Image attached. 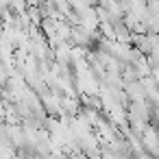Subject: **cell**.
I'll return each instance as SVG.
<instances>
[{"label":"cell","mask_w":159,"mask_h":159,"mask_svg":"<svg viewBox=\"0 0 159 159\" xmlns=\"http://www.w3.org/2000/svg\"><path fill=\"white\" fill-rule=\"evenodd\" d=\"M142 144L148 148V152H159V133L155 131V126H146L142 133Z\"/></svg>","instance_id":"obj_1"},{"label":"cell","mask_w":159,"mask_h":159,"mask_svg":"<svg viewBox=\"0 0 159 159\" xmlns=\"http://www.w3.org/2000/svg\"><path fill=\"white\" fill-rule=\"evenodd\" d=\"M7 118V107H5V98H0V122H5Z\"/></svg>","instance_id":"obj_2"}]
</instances>
